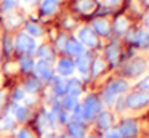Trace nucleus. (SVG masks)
Instances as JSON below:
<instances>
[{
    "label": "nucleus",
    "mask_w": 149,
    "mask_h": 138,
    "mask_svg": "<svg viewBox=\"0 0 149 138\" xmlns=\"http://www.w3.org/2000/svg\"><path fill=\"white\" fill-rule=\"evenodd\" d=\"M127 90H128V82L123 79H114L111 80L109 83L106 85V88H104L103 92V99L106 104H114L117 99V96H120L122 93H125Z\"/></svg>",
    "instance_id": "obj_1"
},
{
    "label": "nucleus",
    "mask_w": 149,
    "mask_h": 138,
    "mask_svg": "<svg viewBox=\"0 0 149 138\" xmlns=\"http://www.w3.org/2000/svg\"><path fill=\"white\" fill-rule=\"evenodd\" d=\"M13 50L19 55H32L37 50V42L29 34L23 32V34H18L13 40Z\"/></svg>",
    "instance_id": "obj_2"
},
{
    "label": "nucleus",
    "mask_w": 149,
    "mask_h": 138,
    "mask_svg": "<svg viewBox=\"0 0 149 138\" xmlns=\"http://www.w3.org/2000/svg\"><path fill=\"white\" fill-rule=\"evenodd\" d=\"M103 109V104H101V99L95 95H90L85 98V101L82 103V111H84V120H90V119H95Z\"/></svg>",
    "instance_id": "obj_3"
},
{
    "label": "nucleus",
    "mask_w": 149,
    "mask_h": 138,
    "mask_svg": "<svg viewBox=\"0 0 149 138\" xmlns=\"http://www.w3.org/2000/svg\"><path fill=\"white\" fill-rule=\"evenodd\" d=\"M146 104H149V90H138L125 98V106L130 109H139Z\"/></svg>",
    "instance_id": "obj_4"
},
{
    "label": "nucleus",
    "mask_w": 149,
    "mask_h": 138,
    "mask_svg": "<svg viewBox=\"0 0 149 138\" xmlns=\"http://www.w3.org/2000/svg\"><path fill=\"white\" fill-rule=\"evenodd\" d=\"M146 67L148 66H146V61L143 58H135L125 64V67L122 69V74L127 77H138L146 71Z\"/></svg>",
    "instance_id": "obj_5"
},
{
    "label": "nucleus",
    "mask_w": 149,
    "mask_h": 138,
    "mask_svg": "<svg viewBox=\"0 0 149 138\" xmlns=\"http://www.w3.org/2000/svg\"><path fill=\"white\" fill-rule=\"evenodd\" d=\"M77 40L80 42L84 47H88V48H93L98 45V35L96 32L93 31L91 27H82L77 34Z\"/></svg>",
    "instance_id": "obj_6"
},
{
    "label": "nucleus",
    "mask_w": 149,
    "mask_h": 138,
    "mask_svg": "<svg viewBox=\"0 0 149 138\" xmlns=\"http://www.w3.org/2000/svg\"><path fill=\"white\" fill-rule=\"evenodd\" d=\"M34 72H36L37 79L43 80V82H50L53 79V69H52L48 61L39 60L36 63V66H34Z\"/></svg>",
    "instance_id": "obj_7"
},
{
    "label": "nucleus",
    "mask_w": 149,
    "mask_h": 138,
    "mask_svg": "<svg viewBox=\"0 0 149 138\" xmlns=\"http://www.w3.org/2000/svg\"><path fill=\"white\" fill-rule=\"evenodd\" d=\"M120 133V137L122 138H135L136 135H138V122L133 120V119H123L122 124H120V127L117 128Z\"/></svg>",
    "instance_id": "obj_8"
},
{
    "label": "nucleus",
    "mask_w": 149,
    "mask_h": 138,
    "mask_svg": "<svg viewBox=\"0 0 149 138\" xmlns=\"http://www.w3.org/2000/svg\"><path fill=\"white\" fill-rule=\"evenodd\" d=\"M90 63H91V56L90 53H87V51H84L82 55H79L77 58H75L74 64H75V69H79V72L82 74V76H87L88 71H90Z\"/></svg>",
    "instance_id": "obj_9"
},
{
    "label": "nucleus",
    "mask_w": 149,
    "mask_h": 138,
    "mask_svg": "<svg viewBox=\"0 0 149 138\" xmlns=\"http://www.w3.org/2000/svg\"><path fill=\"white\" fill-rule=\"evenodd\" d=\"M56 71H58L59 76H64V77L72 76L75 71V64L71 58H61L58 61V64H56Z\"/></svg>",
    "instance_id": "obj_10"
},
{
    "label": "nucleus",
    "mask_w": 149,
    "mask_h": 138,
    "mask_svg": "<svg viewBox=\"0 0 149 138\" xmlns=\"http://www.w3.org/2000/svg\"><path fill=\"white\" fill-rule=\"evenodd\" d=\"M130 40L139 48H149V31L139 29V31H136L135 34L130 37Z\"/></svg>",
    "instance_id": "obj_11"
},
{
    "label": "nucleus",
    "mask_w": 149,
    "mask_h": 138,
    "mask_svg": "<svg viewBox=\"0 0 149 138\" xmlns=\"http://www.w3.org/2000/svg\"><path fill=\"white\" fill-rule=\"evenodd\" d=\"M84 45L77 40V39H68L66 42V47H64V53H68L69 56H75L77 58L79 55L84 53Z\"/></svg>",
    "instance_id": "obj_12"
},
{
    "label": "nucleus",
    "mask_w": 149,
    "mask_h": 138,
    "mask_svg": "<svg viewBox=\"0 0 149 138\" xmlns=\"http://www.w3.org/2000/svg\"><path fill=\"white\" fill-rule=\"evenodd\" d=\"M91 29H93L96 34L103 35V37H106V35L111 34V26H109V22H107L106 19H101V18L95 19L93 24H91Z\"/></svg>",
    "instance_id": "obj_13"
},
{
    "label": "nucleus",
    "mask_w": 149,
    "mask_h": 138,
    "mask_svg": "<svg viewBox=\"0 0 149 138\" xmlns=\"http://www.w3.org/2000/svg\"><path fill=\"white\" fill-rule=\"evenodd\" d=\"M82 92V83L79 79H69L66 80V95L79 96Z\"/></svg>",
    "instance_id": "obj_14"
},
{
    "label": "nucleus",
    "mask_w": 149,
    "mask_h": 138,
    "mask_svg": "<svg viewBox=\"0 0 149 138\" xmlns=\"http://www.w3.org/2000/svg\"><path fill=\"white\" fill-rule=\"evenodd\" d=\"M58 10V0H42L40 2V13L43 16H52Z\"/></svg>",
    "instance_id": "obj_15"
},
{
    "label": "nucleus",
    "mask_w": 149,
    "mask_h": 138,
    "mask_svg": "<svg viewBox=\"0 0 149 138\" xmlns=\"http://www.w3.org/2000/svg\"><path fill=\"white\" fill-rule=\"evenodd\" d=\"M68 130H69L68 135L71 138H84V127H82V122H77V120L68 122Z\"/></svg>",
    "instance_id": "obj_16"
},
{
    "label": "nucleus",
    "mask_w": 149,
    "mask_h": 138,
    "mask_svg": "<svg viewBox=\"0 0 149 138\" xmlns=\"http://www.w3.org/2000/svg\"><path fill=\"white\" fill-rule=\"evenodd\" d=\"M11 114H13L15 120H26L27 119V108L24 104H19V103H15L13 106H11Z\"/></svg>",
    "instance_id": "obj_17"
},
{
    "label": "nucleus",
    "mask_w": 149,
    "mask_h": 138,
    "mask_svg": "<svg viewBox=\"0 0 149 138\" xmlns=\"http://www.w3.org/2000/svg\"><path fill=\"white\" fill-rule=\"evenodd\" d=\"M53 85V93H55L56 96H64L66 95V80L61 79V77H55L53 76V79L50 80Z\"/></svg>",
    "instance_id": "obj_18"
},
{
    "label": "nucleus",
    "mask_w": 149,
    "mask_h": 138,
    "mask_svg": "<svg viewBox=\"0 0 149 138\" xmlns=\"http://www.w3.org/2000/svg\"><path fill=\"white\" fill-rule=\"evenodd\" d=\"M36 55L39 60H43V61H52L53 60V50L48 43H43L40 45L39 48L36 50Z\"/></svg>",
    "instance_id": "obj_19"
},
{
    "label": "nucleus",
    "mask_w": 149,
    "mask_h": 138,
    "mask_svg": "<svg viewBox=\"0 0 149 138\" xmlns=\"http://www.w3.org/2000/svg\"><path fill=\"white\" fill-rule=\"evenodd\" d=\"M119 56H120V48L117 43H111L109 47L106 48V58L111 64H117L119 61Z\"/></svg>",
    "instance_id": "obj_20"
},
{
    "label": "nucleus",
    "mask_w": 149,
    "mask_h": 138,
    "mask_svg": "<svg viewBox=\"0 0 149 138\" xmlns=\"http://www.w3.org/2000/svg\"><path fill=\"white\" fill-rule=\"evenodd\" d=\"M34 66H36V63H34V60H32L31 55H21L19 56L21 71H24V72H31V71H34Z\"/></svg>",
    "instance_id": "obj_21"
},
{
    "label": "nucleus",
    "mask_w": 149,
    "mask_h": 138,
    "mask_svg": "<svg viewBox=\"0 0 149 138\" xmlns=\"http://www.w3.org/2000/svg\"><path fill=\"white\" fill-rule=\"evenodd\" d=\"M59 104L63 106V109L64 111H74V108L79 104V101H77V96H71V95H64L63 96V99H61V103Z\"/></svg>",
    "instance_id": "obj_22"
},
{
    "label": "nucleus",
    "mask_w": 149,
    "mask_h": 138,
    "mask_svg": "<svg viewBox=\"0 0 149 138\" xmlns=\"http://www.w3.org/2000/svg\"><path fill=\"white\" fill-rule=\"evenodd\" d=\"M96 117H98V127L103 128V130H109L111 128V120H112V117H111L109 112L101 111Z\"/></svg>",
    "instance_id": "obj_23"
},
{
    "label": "nucleus",
    "mask_w": 149,
    "mask_h": 138,
    "mask_svg": "<svg viewBox=\"0 0 149 138\" xmlns=\"http://www.w3.org/2000/svg\"><path fill=\"white\" fill-rule=\"evenodd\" d=\"M103 71H104V61L101 60V58H96V60H93L90 63V74H91V77L100 76Z\"/></svg>",
    "instance_id": "obj_24"
},
{
    "label": "nucleus",
    "mask_w": 149,
    "mask_h": 138,
    "mask_svg": "<svg viewBox=\"0 0 149 138\" xmlns=\"http://www.w3.org/2000/svg\"><path fill=\"white\" fill-rule=\"evenodd\" d=\"M127 29H128V21H127L125 16H119V18L116 19V22H114V31L117 32V34H123V32H127Z\"/></svg>",
    "instance_id": "obj_25"
},
{
    "label": "nucleus",
    "mask_w": 149,
    "mask_h": 138,
    "mask_svg": "<svg viewBox=\"0 0 149 138\" xmlns=\"http://www.w3.org/2000/svg\"><path fill=\"white\" fill-rule=\"evenodd\" d=\"M75 6H77V10L82 13H91L95 10V2L93 0H79Z\"/></svg>",
    "instance_id": "obj_26"
},
{
    "label": "nucleus",
    "mask_w": 149,
    "mask_h": 138,
    "mask_svg": "<svg viewBox=\"0 0 149 138\" xmlns=\"http://www.w3.org/2000/svg\"><path fill=\"white\" fill-rule=\"evenodd\" d=\"M26 34H29L31 37H40L43 34V29L40 27L37 22H29L26 26Z\"/></svg>",
    "instance_id": "obj_27"
},
{
    "label": "nucleus",
    "mask_w": 149,
    "mask_h": 138,
    "mask_svg": "<svg viewBox=\"0 0 149 138\" xmlns=\"http://www.w3.org/2000/svg\"><path fill=\"white\" fill-rule=\"evenodd\" d=\"M39 88H40L39 79H27L26 83H24V92H27V93H37Z\"/></svg>",
    "instance_id": "obj_28"
},
{
    "label": "nucleus",
    "mask_w": 149,
    "mask_h": 138,
    "mask_svg": "<svg viewBox=\"0 0 149 138\" xmlns=\"http://www.w3.org/2000/svg\"><path fill=\"white\" fill-rule=\"evenodd\" d=\"M13 127H15V117L13 116H5V117L0 120V130L10 132Z\"/></svg>",
    "instance_id": "obj_29"
},
{
    "label": "nucleus",
    "mask_w": 149,
    "mask_h": 138,
    "mask_svg": "<svg viewBox=\"0 0 149 138\" xmlns=\"http://www.w3.org/2000/svg\"><path fill=\"white\" fill-rule=\"evenodd\" d=\"M68 35L66 34H59L58 39H56V48H58L59 51H64V47H66V42H68Z\"/></svg>",
    "instance_id": "obj_30"
},
{
    "label": "nucleus",
    "mask_w": 149,
    "mask_h": 138,
    "mask_svg": "<svg viewBox=\"0 0 149 138\" xmlns=\"http://www.w3.org/2000/svg\"><path fill=\"white\" fill-rule=\"evenodd\" d=\"M18 0H3V3H2V10L3 11H10L13 6H16Z\"/></svg>",
    "instance_id": "obj_31"
},
{
    "label": "nucleus",
    "mask_w": 149,
    "mask_h": 138,
    "mask_svg": "<svg viewBox=\"0 0 149 138\" xmlns=\"http://www.w3.org/2000/svg\"><path fill=\"white\" fill-rule=\"evenodd\" d=\"M16 138H36L34 137V133L31 130H27V128H23V130H19L16 133Z\"/></svg>",
    "instance_id": "obj_32"
},
{
    "label": "nucleus",
    "mask_w": 149,
    "mask_h": 138,
    "mask_svg": "<svg viewBox=\"0 0 149 138\" xmlns=\"http://www.w3.org/2000/svg\"><path fill=\"white\" fill-rule=\"evenodd\" d=\"M15 99H16L18 103H21L24 99V96H26V92H24L23 88H18V90H15Z\"/></svg>",
    "instance_id": "obj_33"
},
{
    "label": "nucleus",
    "mask_w": 149,
    "mask_h": 138,
    "mask_svg": "<svg viewBox=\"0 0 149 138\" xmlns=\"http://www.w3.org/2000/svg\"><path fill=\"white\" fill-rule=\"evenodd\" d=\"M104 138H122V137H120L119 130H112V128H109V130H107V133H106V137H104Z\"/></svg>",
    "instance_id": "obj_34"
},
{
    "label": "nucleus",
    "mask_w": 149,
    "mask_h": 138,
    "mask_svg": "<svg viewBox=\"0 0 149 138\" xmlns=\"http://www.w3.org/2000/svg\"><path fill=\"white\" fill-rule=\"evenodd\" d=\"M138 87H139L141 90H149V76L146 77V79H143L141 82L138 83Z\"/></svg>",
    "instance_id": "obj_35"
},
{
    "label": "nucleus",
    "mask_w": 149,
    "mask_h": 138,
    "mask_svg": "<svg viewBox=\"0 0 149 138\" xmlns=\"http://www.w3.org/2000/svg\"><path fill=\"white\" fill-rule=\"evenodd\" d=\"M104 3H106V5L114 6V5H119V3H120V0H104Z\"/></svg>",
    "instance_id": "obj_36"
},
{
    "label": "nucleus",
    "mask_w": 149,
    "mask_h": 138,
    "mask_svg": "<svg viewBox=\"0 0 149 138\" xmlns=\"http://www.w3.org/2000/svg\"><path fill=\"white\" fill-rule=\"evenodd\" d=\"M3 103H5V93L0 92V111L3 109Z\"/></svg>",
    "instance_id": "obj_37"
},
{
    "label": "nucleus",
    "mask_w": 149,
    "mask_h": 138,
    "mask_svg": "<svg viewBox=\"0 0 149 138\" xmlns=\"http://www.w3.org/2000/svg\"><path fill=\"white\" fill-rule=\"evenodd\" d=\"M144 24H146V27H148V31H149V11H148V15H146V18H144Z\"/></svg>",
    "instance_id": "obj_38"
},
{
    "label": "nucleus",
    "mask_w": 149,
    "mask_h": 138,
    "mask_svg": "<svg viewBox=\"0 0 149 138\" xmlns=\"http://www.w3.org/2000/svg\"><path fill=\"white\" fill-rule=\"evenodd\" d=\"M61 138H71L69 135H61Z\"/></svg>",
    "instance_id": "obj_39"
}]
</instances>
